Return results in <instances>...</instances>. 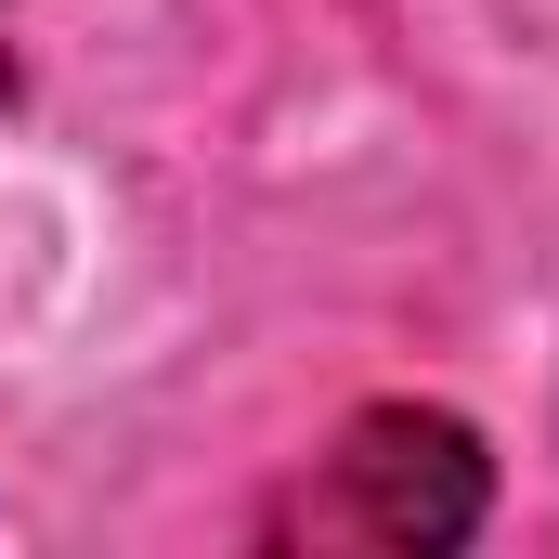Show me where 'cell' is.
Segmentation results:
<instances>
[{"label": "cell", "mask_w": 559, "mask_h": 559, "mask_svg": "<svg viewBox=\"0 0 559 559\" xmlns=\"http://www.w3.org/2000/svg\"><path fill=\"white\" fill-rule=\"evenodd\" d=\"M495 521V455L442 404H365L325 455V495H299L312 547H378V559H442Z\"/></svg>", "instance_id": "1"}, {"label": "cell", "mask_w": 559, "mask_h": 559, "mask_svg": "<svg viewBox=\"0 0 559 559\" xmlns=\"http://www.w3.org/2000/svg\"><path fill=\"white\" fill-rule=\"evenodd\" d=\"M0 105H13V52H0Z\"/></svg>", "instance_id": "2"}]
</instances>
